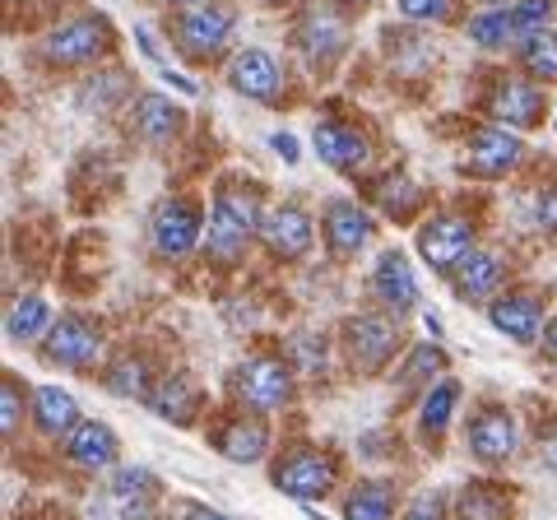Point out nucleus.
I'll list each match as a JSON object with an SVG mask.
<instances>
[{
  "label": "nucleus",
  "mask_w": 557,
  "mask_h": 520,
  "mask_svg": "<svg viewBox=\"0 0 557 520\" xmlns=\"http://www.w3.org/2000/svg\"><path fill=\"white\" fill-rule=\"evenodd\" d=\"M260 223H265V196H260V186L242 177H223L214 186V200H209L205 251L223 260V265H233L247 251V242L260 237Z\"/></svg>",
  "instance_id": "obj_1"
},
{
  "label": "nucleus",
  "mask_w": 557,
  "mask_h": 520,
  "mask_svg": "<svg viewBox=\"0 0 557 520\" xmlns=\"http://www.w3.org/2000/svg\"><path fill=\"white\" fill-rule=\"evenodd\" d=\"M399 349V317L391 311H358L344 321V354L354 362V372L372 376L381 372Z\"/></svg>",
  "instance_id": "obj_2"
},
{
  "label": "nucleus",
  "mask_w": 557,
  "mask_h": 520,
  "mask_svg": "<svg viewBox=\"0 0 557 520\" xmlns=\"http://www.w3.org/2000/svg\"><path fill=\"white\" fill-rule=\"evenodd\" d=\"M335 479H339V465L330 450H317V446H293L284 450V456L274 460V474L270 483L278 493H288V497H298V502H317L325 497L330 488H335Z\"/></svg>",
  "instance_id": "obj_3"
},
{
  "label": "nucleus",
  "mask_w": 557,
  "mask_h": 520,
  "mask_svg": "<svg viewBox=\"0 0 557 520\" xmlns=\"http://www.w3.org/2000/svg\"><path fill=\"white\" fill-rule=\"evenodd\" d=\"M233 395H237L242 409H251V413H274V409H284V405L293 400V372H288L278 358L256 354V358H247V362H242V368L233 372Z\"/></svg>",
  "instance_id": "obj_4"
},
{
  "label": "nucleus",
  "mask_w": 557,
  "mask_h": 520,
  "mask_svg": "<svg viewBox=\"0 0 557 520\" xmlns=\"http://www.w3.org/2000/svg\"><path fill=\"white\" fill-rule=\"evenodd\" d=\"M112 51V28L98 14H84V20H65L47 33L42 57L51 65H94L98 57Z\"/></svg>",
  "instance_id": "obj_5"
},
{
  "label": "nucleus",
  "mask_w": 557,
  "mask_h": 520,
  "mask_svg": "<svg viewBox=\"0 0 557 520\" xmlns=\"http://www.w3.org/2000/svg\"><path fill=\"white\" fill-rule=\"evenodd\" d=\"M200 233H205V219H200V205L186 200V196H172L163 200L149 219V237H153V251L163 260H182L200 247Z\"/></svg>",
  "instance_id": "obj_6"
},
{
  "label": "nucleus",
  "mask_w": 557,
  "mask_h": 520,
  "mask_svg": "<svg viewBox=\"0 0 557 520\" xmlns=\"http://www.w3.org/2000/svg\"><path fill=\"white\" fill-rule=\"evenodd\" d=\"M298 47H302V57L317 65V71H330V65L344 57L348 24H344V14L330 5V0H311V5L302 10V20H298Z\"/></svg>",
  "instance_id": "obj_7"
},
{
  "label": "nucleus",
  "mask_w": 557,
  "mask_h": 520,
  "mask_svg": "<svg viewBox=\"0 0 557 520\" xmlns=\"http://www.w3.org/2000/svg\"><path fill=\"white\" fill-rule=\"evenodd\" d=\"M98 358H102V331L84 317H61L42 339V362H51V368L89 372Z\"/></svg>",
  "instance_id": "obj_8"
},
{
  "label": "nucleus",
  "mask_w": 557,
  "mask_h": 520,
  "mask_svg": "<svg viewBox=\"0 0 557 520\" xmlns=\"http://www.w3.org/2000/svg\"><path fill=\"white\" fill-rule=\"evenodd\" d=\"M233 24H237V14L228 5H190L182 10V20H177V47L186 51L190 61H209V57H219L223 47H228L233 38Z\"/></svg>",
  "instance_id": "obj_9"
},
{
  "label": "nucleus",
  "mask_w": 557,
  "mask_h": 520,
  "mask_svg": "<svg viewBox=\"0 0 557 520\" xmlns=\"http://www.w3.org/2000/svg\"><path fill=\"white\" fill-rule=\"evenodd\" d=\"M469 251H474V223L460 214H432L423 228H418V256L437 274H450Z\"/></svg>",
  "instance_id": "obj_10"
},
{
  "label": "nucleus",
  "mask_w": 557,
  "mask_h": 520,
  "mask_svg": "<svg viewBox=\"0 0 557 520\" xmlns=\"http://www.w3.org/2000/svg\"><path fill=\"white\" fill-rule=\"evenodd\" d=\"M228 89L260 102V108H278V98H284V71H278V61L265 47H247L228 61Z\"/></svg>",
  "instance_id": "obj_11"
},
{
  "label": "nucleus",
  "mask_w": 557,
  "mask_h": 520,
  "mask_svg": "<svg viewBox=\"0 0 557 520\" xmlns=\"http://www.w3.org/2000/svg\"><path fill=\"white\" fill-rule=\"evenodd\" d=\"M525 159V140L511 131V126H483L469 135V149H465V172L474 177H507V172Z\"/></svg>",
  "instance_id": "obj_12"
},
{
  "label": "nucleus",
  "mask_w": 557,
  "mask_h": 520,
  "mask_svg": "<svg viewBox=\"0 0 557 520\" xmlns=\"http://www.w3.org/2000/svg\"><path fill=\"white\" fill-rule=\"evenodd\" d=\"M311 149H317V159L325 168H335V172H362L372 163L368 135H362L358 126H348V121H335V116L317 121V131H311Z\"/></svg>",
  "instance_id": "obj_13"
},
{
  "label": "nucleus",
  "mask_w": 557,
  "mask_h": 520,
  "mask_svg": "<svg viewBox=\"0 0 557 520\" xmlns=\"http://www.w3.org/2000/svg\"><path fill=\"white\" fill-rule=\"evenodd\" d=\"M520 446V428H516V413L502 409V405H483L474 419H469V450L474 460L483 465H507Z\"/></svg>",
  "instance_id": "obj_14"
},
{
  "label": "nucleus",
  "mask_w": 557,
  "mask_h": 520,
  "mask_svg": "<svg viewBox=\"0 0 557 520\" xmlns=\"http://www.w3.org/2000/svg\"><path fill=\"white\" fill-rule=\"evenodd\" d=\"M450 288H456L460 302H493L507 288V260L497 251L474 247L456 270H450Z\"/></svg>",
  "instance_id": "obj_15"
},
{
  "label": "nucleus",
  "mask_w": 557,
  "mask_h": 520,
  "mask_svg": "<svg viewBox=\"0 0 557 520\" xmlns=\"http://www.w3.org/2000/svg\"><path fill=\"white\" fill-rule=\"evenodd\" d=\"M376 223L358 200H330L325 205V247L335 260H354L372 242Z\"/></svg>",
  "instance_id": "obj_16"
},
{
  "label": "nucleus",
  "mask_w": 557,
  "mask_h": 520,
  "mask_svg": "<svg viewBox=\"0 0 557 520\" xmlns=\"http://www.w3.org/2000/svg\"><path fill=\"white\" fill-rule=\"evenodd\" d=\"M311 237H317V228H311V214L302 210V205H274V210H265V223H260L265 251L284 256V260H298V256L311 251Z\"/></svg>",
  "instance_id": "obj_17"
},
{
  "label": "nucleus",
  "mask_w": 557,
  "mask_h": 520,
  "mask_svg": "<svg viewBox=\"0 0 557 520\" xmlns=\"http://www.w3.org/2000/svg\"><path fill=\"white\" fill-rule=\"evenodd\" d=\"M487 321L516 344L544 339V298L539 293H502L487 302Z\"/></svg>",
  "instance_id": "obj_18"
},
{
  "label": "nucleus",
  "mask_w": 557,
  "mask_h": 520,
  "mask_svg": "<svg viewBox=\"0 0 557 520\" xmlns=\"http://www.w3.org/2000/svg\"><path fill=\"white\" fill-rule=\"evenodd\" d=\"M372 288H376V302L391 311V317H405V311L418 307V274H413V260L405 251H381L376 270H372Z\"/></svg>",
  "instance_id": "obj_19"
},
{
  "label": "nucleus",
  "mask_w": 557,
  "mask_h": 520,
  "mask_svg": "<svg viewBox=\"0 0 557 520\" xmlns=\"http://www.w3.org/2000/svg\"><path fill=\"white\" fill-rule=\"evenodd\" d=\"M65 456L75 460L79 470H112V465L121 460V442H116V432H112L108 423L84 419V423L65 437Z\"/></svg>",
  "instance_id": "obj_20"
},
{
  "label": "nucleus",
  "mask_w": 557,
  "mask_h": 520,
  "mask_svg": "<svg viewBox=\"0 0 557 520\" xmlns=\"http://www.w3.org/2000/svg\"><path fill=\"white\" fill-rule=\"evenodd\" d=\"M200 405H205V395H200V386H196V381H190L186 372H168L159 386L149 391V409L159 413V419L177 423V428H190V423H196Z\"/></svg>",
  "instance_id": "obj_21"
},
{
  "label": "nucleus",
  "mask_w": 557,
  "mask_h": 520,
  "mask_svg": "<svg viewBox=\"0 0 557 520\" xmlns=\"http://www.w3.org/2000/svg\"><path fill=\"white\" fill-rule=\"evenodd\" d=\"M544 112V94H539L534 79H502L497 94H493V116L497 126H511V131H525Z\"/></svg>",
  "instance_id": "obj_22"
},
{
  "label": "nucleus",
  "mask_w": 557,
  "mask_h": 520,
  "mask_svg": "<svg viewBox=\"0 0 557 520\" xmlns=\"http://www.w3.org/2000/svg\"><path fill=\"white\" fill-rule=\"evenodd\" d=\"M214 446L223 450V460H233V465H256V460H265V450H270V428L260 423L256 413H242V419L223 423V432L214 437Z\"/></svg>",
  "instance_id": "obj_23"
},
{
  "label": "nucleus",
  "mask_w": 557,
  "mask_h": 520,
  "mask_svg": "<svg viewBox=\"0 0 557 520\" xmlns=\"http://www.w3.org/2000/svg\"><path fill=\"white\" fill-rule=\"evenodd\" d=\"M182 126H186V116H182V108L177 102H168L163 94H145L135 102V131H139V140L145 145H172L182 135Z\"/></svg>",
  "instance_id": "obj_24"
},
{
  "label": "nucleus",
  "mask_w": 557,
  "mask_h": 520,
  "mask_svg": "<svg viewBox=\"0 0 557 520\" xmlns=\"http://www.w3.org/2000/svg\"><path fill=\"white\" fill-rule=\"evenodd\" d=\"M33 423H38L42 437H70L84 419H79V405H75V395L70 391L38 386L33 391Z\"/></svg>",
  "instance_id": "obj_25"
},
{
  "label": "nucleus",
  "mask_w": 557,
  "mask_h": 520,
  "mask_svg": "<svg viewBox=\"0 0 557 520\" xmlns=\"http://www.w3.org/2000/svg\"><path fill=\"white\" fill-rule=\"evenodd\" d=\"M112 502L121 507V516L126 520H149L153 502H159V479H153L149 470H116L112 474Z\"/></svg>",
  "instance_id": "obj_26"
},
{
  "label": "nucleus",
  "mask_w": 557,
  "mask_h": 520,
  "mask_svg": "<svg viewBox=\"0 0 557 520\" xmlns=\"http://www.w3.org/2000/svg\"><path fill=\"white\" fill-rule=\"evenodd\" d=\"M395 483L391 479H362L344 497V520H395Z\"/></svg>",
  "instance_id": "obj_27"
},
{
  "label": "nucleus",
  "mask_w": 557,
  "mask_h": 520,
  "mask_svg": "<svg viewBox=\"0 0 557 520\" xmlns=\"http://www.w3.org/2000/svg\"><path fill=\"white\" fill-rule=\"evenodd\" d=\"M51 325H57V317H51V307L38 298V293L14 298L10 311H5V335L14 344H42L51 335Z\"/></svg>",
  "instance_id": "obj_28"
},
{
  "label": "nucleus",
  "mask_w": 557,
  "mask_h": 520,
  "mask_svg": "<svg viewBox=\"0 0 557 520\" xmlns=\"http://www.w3.org/2000/svg\"><path fill=\"white\" fill-rule=\"evenodd\" d=\"M469 42H479L483 51H507V47H520L525 42V28H520L516 10L502 5V10H483L469 20Z\"/></svg>",
  "instance_id": "obj_29"
},
{
  "label": "nucleus",
  "mask_w": 557,
  "mask_h": 520,
  "mask_svg": "<svg viewBox=\"0 0 557 520\" xmlns=\"http://www.w3.org/2000/svg\"><path fill=\"white\" fill-rule=\"evenodd\" d=\"M460 405V381L456 376H442L437 386L423 391V409H418V432H423L428 442H437L442 432L450 428V413Z\"/></svg>",
  "instance_id": "obj_30"
},
{
  "label": "nucleus",
  "mask_w": 557,
  "mask_h": 520,
  "mask_svg": "<svg viewBox=\"0 0 557 520\" xmlns=\"http://www.w3.org/2000/svg\"><path fill=\"white\" fill-rule=\"evenodd\" d=\"M460 520H511V493L497 483H465L456 497Z\"/></svg>",
  "instance_id": "obj_31"
},
{
  "label": "nucleus",
  "mask_w": 557,
  "mask_h": 520,
  "mask_svg": "<svg viewBox=\"0 0 557 520\" xmlns=\"http://www.w3.org/2000/svg\"><path fill=\"white\" fill-rule=\"evenodd\" d=\"M516 51H520V65L530 71L534 84H553L557 79V33L553 28L530 33V38L520 42Z\"/></svg>",
  "instance_id": "obj_32"
},
{
  "label": "nucleus",
  "mask_w": 557,
  "mask_h": 520,
  "mask_svg": "<svg viewBox=\"0 0 557 520\" xmlns=\"http://www.w3.org/2000/svg\"><path fill=\"white\" fill-rule=\"evenodd\" d=\"M108 391L121 395V400H149V368H145V358H121L112 362V372H108Z\"/></svg>",
  "instance_id": "obj_33"
},
{
  "label": "nucleus",
  "mask_w": 557,
  "mask_h": 520,
  "mask_svg": "<svg viewBox=\"0 0 557 520\" xmlns=\"http://www.w3.org/2000/svg\"><path fill=\"white\" fill-rule=\"evenodd\" d=\"M418 200H423V196H418V186L409 177H395V172L376 186V210L391 214V219H409L418 210Z\"/></svg>",
  "instance_id": "obj_34"
},
{
  "label": "nucleus",
  "mask_w": 557,
  "mask_h": 520,
  "mask_svg": "<svg viewBox=\"0 0 557 520\" xmlns=\"http://www.w3.org/2000/svg\"><path fill=\"white\" fill-rule=\"evenodd\" d=\"M442 368H446V354H442V349H432V344H418V349H409L405 372H399L395 381H399L405 391H413L418 381H428V386H432V376H437Z\"/></svg>",
  "instance_id": "obj_35"
},
{
  "label": "nucleus",
  "mask_w": 557,
  "mask_h": 520,
  "mask_svg": "<svg viewBox=\"0 0 557 520\" xmlns=\"http://www.w3.org/2000/svg\"><path fill=\"white\" fill-rule=\"evenodd\" d=\"M79 98L89 102V108H116L121 98H126V75H116V71H98L94 79H84V89H79Z\"/></svg>",
  "instance_id": "obj_36"
},
{
  "label": "nucleus",
  "mask_w": 557,
  "mask_h": 520,
  "mask_svg": "<svg viewBox=\"0 0 557 520\" xmlns=\"http://www.w3.org/2000/svg\"><path fill=\"white\" fill-rule=\"evenodd\" d=\"M20 428H24V386L20 376H5V386H0V432L14 437Z\"/></svg>",
  "instance_id": "obj_37"
},
{
  "label": "nucleus",
  "mask_w": 557,
  "mask_h": 520,
  "mask_svg": "<svg viewBox=\"0 0 557 520\" xmlns=\"http://www.w3.org/2000/svg\"><path fill=\"white\" fill-rule=\"evenodd\" d=\"M399 14L418 24H442L450 20V0H399Z\"/></svg>",
  "instance_id": "obj_38"
},
{
  "label": "nucleus",
  "mask_w": 557,
  "mask_h": 520,
  "mask_svg": "<svg viewBox=\"0 0 557 520\" xmlns=\"http://www.w3.org/2000/svg\"><path fill=\"white\" fill-rule=\"evenodd\" d=\"M511 10H516L520 28H525V38L539 33V28H548V20H553V0H516Z\"/></svg>",
  "instance_id": "obj_39"
},
{
  "label": "nucleus",
  "mask_w": 557,
  "mask_h": 520,
  "mask_svg": "<svg viewBox=\"0 0 557 520\" xmlns=\"http://www.w3.org/2000/svg\"><path fill=\"white\" fill-rule=\"evenodd\" d=\"M399 520H446V497L442 493H423L409 502V511Z\"/></svg>",
  "instance_id": "obj_40"
},
{
  "label": "nucleus",
  "mask_w": 557,
  "mask_h": 520,
  "mask_svg": "<svg viewBox=\"0 0 557 520\" xmlns=\"http://www.w3.org/2000/svg\"><path fill=\"white\" fill-rule=\"evenodd\" d=\"M539 228L557 237V182L544 190V200H539Z\"/></svg>",
  "instance_id": "obj_41"
},
{
  "label": "nucleus",
  "mask_w": 557,
  "mask_h": 520,
  "mask_svg": "<svg viewBox=\"0 0 557 520\" xmlns=\"http://www.w3.org/2000/svg\"><path fill=\"white\" fill-rule=\"evenodd\" d=\"M270 145H274V153L284 163H298V145H293V135L288 131H278V135H270Z\"/></svg>",
  "instance_id": "obj_42"
},
{
  "label": "nucleus",
  "mask_w": 557,
  "mask_h": 520,
  "mask_svg": "<svg viewBox=\"0 0 557 520\" xmlns=\"http://www.w3.org/2000/svg\"><path fill=\"white\" fill-rule=\"evenodd\" d=\"M159 79L168 84V89H177V94H196V79H186V75H177V71H168V65H163V71H159Z\"/></svg>",
  "instance_id": "obj_43"
},
{
  "label": "nucleus",
  "mask_w": 557,
  "mask_h": 520,
  "mask_svg": "<svg viewBox=\"0 0 557 520\" xmlns=\"http://www.w3.org/2000/svg\"><path fill=\"white\" fill-rule=\"evenodd\" d=\"M311 349H317V339H311V335H298V339H293V354H298V358H307V368H321L325 358H317Z\"/></svg>",
  "instance_id": "obj_44"
},
{
  "label": "nucleus",
  "mask_w": 557,
  "mask_h": 520,
  "mask_svg": "<svg viewBox=\"0 0 557 520\" xmlns=\"http://www.w3.org/2000/svg\"><path fill=\"white\" fill-rule=\"evenodd\" d=\"M182 520H228V516L214 511V507H196V502H190V507H182Z\"/></svg>",
  "instance_id": "obj_45"
},
{
  "label": "nucleus",
  "mask_w": 557,
  "mask_h": 520,
  "mask_svg": "<svg viewBox=\"0 0 557 520\" xmlns=\"http://www.w3.org/2000/svg\"><path fill=\"white\" fill-rule=\"evenodd\" d=\"M539 460H544L548 470H557V432H553V437H548L544 446H539Z\"/></svg>",
  "instance_id": "obj_46"
},
{
  "label": "nucleus",
  "mask_w": 557,
  "mask_h": 520,
  "mask_svg": "<svg viewBox=\"0 0 557 520\" xmlns=\"http://www.w3.org/2000/svg\"><path fill=\"white\" fill-rule=\"evenodd\" d=\"M544 354H548V358L557 362V317H553V321L544 325Z\"/></svg>",
  "instance_id": "obj_47"
},
{
  "label": "nucleus",
  "mask_w": 557,
  "mask_h": 520,
  "mask_svg": "<svg viewBox=\"0 0 557 520\" xmlns=\"http://www.w3.org/2000/svg\"><path fill=\"white\" fill-rule=\"evenodd\" d=\"M135 42H139V47H145V57H149V61H159V47H153V38H149V33H145V28H135Z\"/></svg>",
  "instance_id": "obj_48"
},
{
  "label": "nucleus",
  "mask_w": 557,
  "mask_h": 520,
  "mask_svg": "<svg viewBox=\"0 0 557 520\" xmlns=\"http://www.w3.org/2000/svg\"><path fill=\"white\" fill-rule=\"evenodd\" d=\"M423 325H428V335H442V321H437V311H428V317H423Z\"/></svg>",
  "instance_id": "obj_49"
},
{
  "label": "nucleus",
  "mask_w": 557,
  "mask_h": 520,
  "mask_svg": "<svg viewBox=\"0 0 557 520\" xmlns=\"http://www.w3.org/2000/svg\"><path fill=\"white\" fill-rule=\"evenodd\" d=\"M172 5H186L190 10V5H205V0H172Z\"/></svg>",
  "instance_id": "obj_50"
},
{
  "label": "nucleus",
  "mask_w": 557,
  "mask_h": 520,
  "mask_svg": "<svg viewBox=\"0 0 557 520\" xmlns=\"http://www.w3.org/2000/svg\"><path fill=\"white\" fill-rule=\"evenodd\" d=\"M487 5H493V10H502V5H516V0H487Z\"/></svg>",
  "instance_id": "obj_51"
}]
</instances>
